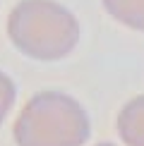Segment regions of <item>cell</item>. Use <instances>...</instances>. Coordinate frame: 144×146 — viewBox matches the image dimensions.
<instances>
[{
    "label": "cell",
    "instance_id": "6da1fadb",
    "mask_svg": "<svg viewBox=\"0 0 144 146\" xmlns=\"http://www.w3.org/2000/svg\"><path fill=\"white\" fill-rule=\"evenodd\" d=\"M5 31L17 53L41 62L67 58L79 43V22L58 0H19Z\"/></svg>",
    "mask_w": 144,
    "mask_h": 146
},
{
    "label": "cell",
    "instance_id": "7a4b0ae2",
    "mask_svg": "<svg viewBox=\"0 0 144 146\" xmlns=\"http://www.w3.org/2000/svg\"><path fill=\"white\" fill-rule=\"evenodd\" d=\"M12 137L17 146H84L91 137V120L75 96L48 89L22 106Z\"/></svg>",
    "mask_w": 144,
    "mask_h": 146
},
{
    "label": "cell",
    "instance_id": "3957f363",
    "mask_svg": "<svg viewBox=\"0 0 144 146\" xmlns=\"http://www.w3.org/2000/svg\"><path fill=\"white\" fill-rule=\"evenodd\" d=\"M115 129L125 146H144V94L130 98L120 108Z\"/></svg>",
    "mask_w": 144,
    "mask_h": 146
},
{
    "label": "cell",
    "instance_id": "277c9868",
    "mask_svg": "<svg viewBox=\"0 0 144 146\" xmlns=\"http://www.w3.org/2000/svg\"><path fill=\"white\" fill-rule=\"evenodd\" d=\"M101 5L111 19L144 34V0H101Z\"/></svg>",
    "mask_w": 144,
    "mask_h": 146
},
{
    "label": "cell",
    "instance_id": "5b68a950",
    "mask_svg": "<svg viewBox=\"0 0 144 146\" xmlns=\"http://www.w3.org/2000/svg\"><path fill=\"white\" fill-rule=\"evenodd\" d=\"M15 98H17L15 82H12L10 74H5V72L0 70V127H3L5 120H7L12 106H15Z\"/></svg>",
    "mask_w": 144,
    "mask_h": 146
},
{
    "label": "cell",
    "instance_id": "8992f818",
    "mask_svg": "<svg viewBox=\"0 0 144 146\" xmlns=\"http://www.w3.org/2000/svg\"><path fill=\"white\" fill-rule=\"evenodd\" d=\"M96 146H115V144H108V141H101V144H96Z\"/></svg>",
    "mask_w": 144,
    "mask_h": 146
}]
</instances>
